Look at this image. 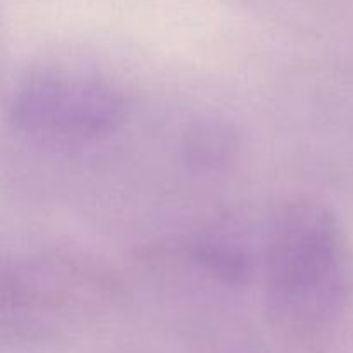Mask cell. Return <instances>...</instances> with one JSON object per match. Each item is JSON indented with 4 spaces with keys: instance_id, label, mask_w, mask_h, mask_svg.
Wrapping results in <instances>:
<instances>
[{
    "instance_id": "6da1fadb",
    "label": "cell",
    "mask_w": 353,
    "mask_h": 353,
    "mask_svg": "<svg viewBox=\"0 0 353 353\" xmlns=\"http://www.w3.org/2000/svg\"><path fill=\"white\" fill-rule=\"evenodd\" d=\"M265 305L279 327L316 334L353 295V250L326 205L299 200L276 216L264 255Z\"/></svg>"
},
{
    "instance_id": "7a4b0ae2",
    "label": "cell",
    "mask_w": 353,
    "mask_h": 353,
    "mask_svg": "<svg viewBox=\"0 0 353 353\" xmlns=\"http://www.w3.org/2000/svg\"><path fill=\"white\" fill-rule=\"evenodd\" d=\"M128 99L116 83L79 71H45L21 83L10 121L26 137L74 143L105 137L124 121Z\"/></svg>"
},
{
    "instance_id": "3957f363",
    "label": "cell",
    "mask_w": 353,
    "mask_h": 353,
    "mask_svg": "<svg viewBox=\"0 0 353 353\" xmlns=\"http://www.w3.org/2000/svg\"><path fill=\"white\" fill-rule=\"evenodd\" d=\"M236 148L234 133L223 124L195 126L185 141L186 159L200 168H219L221 164H226Z\"/></svg>"
}]
</instances>
